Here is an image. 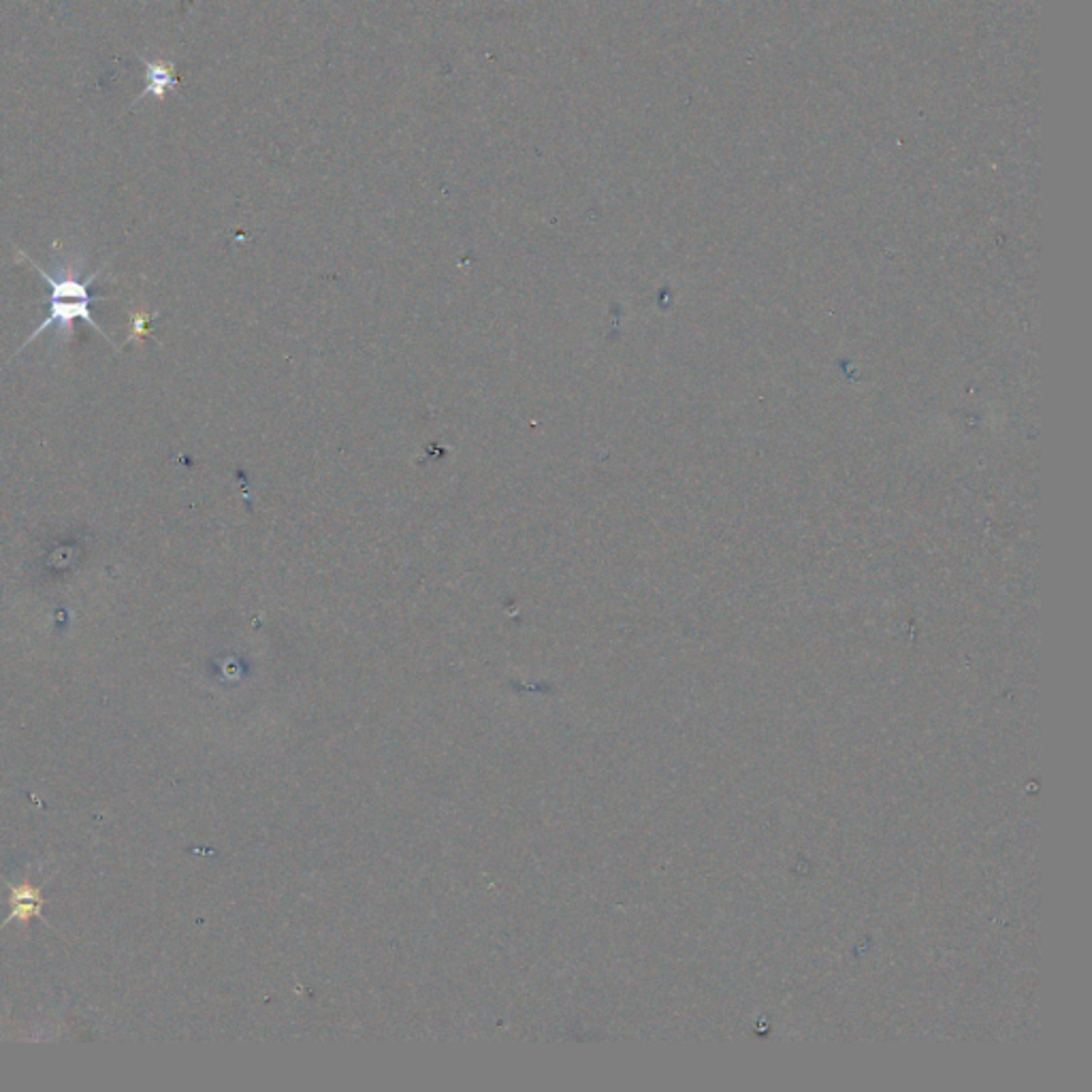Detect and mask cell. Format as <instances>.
<instances>
[{"instance_id":"6da1fadb","label":"cell","mask_w":1092,"mask_h":1092,"mask_svg":"<svg viewBox=\"0 0 1092 1092\" xmlns=\"http://www.w3.org/2000/svg\"><path fill=\"white\" fill-rule=\"evenodd\" d=\"M18 255L26 260V263H30V267H33L35 272H39V275H41L47 287H50V295L45 297V304H47L45 320L39 324L33 334H30L26 342L22 344V351L26 346L33 344L37 337H41L50 327L56 329V337L60 339V342L69 344L70 335H73V322L75 320H86L88 324H92V327L97 329L99 334L107 339V342H112L105 331L101 329V324L94 320V316L90 314V305L99 299V297L90 295V287H92V282L101 275V269L90 273L88 278H84L82 258L65 257L56 263V272L50 273V272H45V269L39 265L37 260L23 255L22 250H18Z\"/></svg>"},{"instance_id":"7a4b0ae2","label":"cell","mask_w":1092,"mask_h":1092,"mask_svg":"<svg viewBox=\"0 0 1092 1092\" xmlns=\"http://www.w3.org/2000/svg\"><path fill=\"white\" fill-rule=\"evenodd\" d=\"M144 67H146V88L137 99H134V102L144 101L146 97L163 99L164 94L176 88L178 79H176V70H173L171 62L161 60V58L144 60Z\"/></svg>"},{"instance_id":"3957f363","label":"cell","mask_w":1092,"mask_h":1092,"mask_svg":"<svg viewBox=\"0 0 1092 1092\" xmlns=\"http://www.w3.org/2000/svg\"><path fill=\"white\" fill-rule=\"evenodd\" d=\"M39 907H41V897L35 888H28V885L13 888V915L26 922L30 915L39 913Z\"/></svg>"}]
</instances>
